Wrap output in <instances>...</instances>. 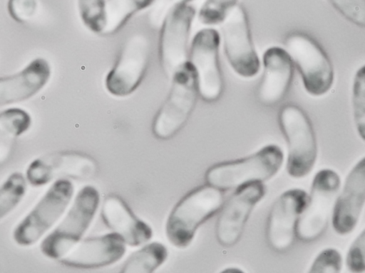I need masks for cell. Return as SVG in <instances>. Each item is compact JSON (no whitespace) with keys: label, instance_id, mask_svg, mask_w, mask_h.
<instances>
[{"label":"cell","instance_id":"d4e9b609","mask_svg":"<svg viewBox=\"0 0 365 273\" xmlns=\"http://www.w3.org/2000/svg\"><path fill=\"white\" fill-rule=\"evenodd\" d=\"M81 18L85 26L96 33H103L106 26V0H78Z\"/></svg>","mask_w":365,"mask_h":273},{"label":"cell","instance_id":"7c38bea8","mask_svg":"<svg viewBox=\"0 0 365 273\" xmlns=\"http://www.w3.org/2000/svg\"><path fill=\"white\" fill-rule=\"evenodd\" d=\"M222 33L225 54L233 70L245 77L255 76L260 64L241 5L234 6L223 20Z\"/></svg>","mask_w":365,"mask_h":273},{"label":"cell","instance_id":"277c9868","mask_svg":"<svg viewBox=\"0 0 365 273\" xmlns=\"http://www.w3.org/2000/svg\"><path fill=\"white\" fill-rule=\"evenodd\" d=\"M279 122L288 146L287 172L293 178H303L312 171L317 156L312 124L306 113L294 105L281 109Z\"/></svg>","mask_w":365,"mask_h":273},{"label":"cell","instance_id":"9a60e30c","mask_svg":"<svg viewBox=\"0 0 365 273\" xmlns=\"http://www.w3.org/2000/svg\"><path fill=\"white\" fill-rule=\"evenodd\" d=\"M308 200L307 193L299 188L282 193L274 203L267 218L266 236L277 252L288 250L294 243L298 219Z\"/></svg>","mask_w":365,"mask_h":273},{"label":"cell","instance_id":"d6986e66","mask_svg":"<svg viewBox=\"0 0 365 273\" xmlns=\"http://www.w3.org/2000/svg\"><path fill=\"white\" fill-rule=\"evenodd\" d=\"M51 76L48 63L43 58L32 60L21 72L0 77V105L20 102L35 95Z\"/></svg>","mask_w":365,"mask_h":273},{"label":"cell","instance_id":"3957f363","mask_svg":"<svg viewBox=\"0 0 365 273\" xmlns=\"http://www.w3.org/2000/svg\"><path fill=\"white\" fill-rule=\"evenodd\" d=\"M172 76L170 90L153 122V132L161 139L171 138L185 126L197 101V79L192 65L186 62Z\"/></svg>","mask_w":365,"mask_h":273},{"label":"cell","instance_id":"2e32d148","mask_svg":"<svg viewBox=\"0 0 365 273\" xmlns=\"http://www.w3.org/2000/svg\"><path fill=\"white\" fill-rule=\"evenodd\" d=\"M365 200V163L362 158L353 167L334 208L332 225L341 235L349 234L356 227Z\"/></svg>","mask_w":365,"mask_h":273},{"label":"cell","instance_id":"5bb4252c","mask_svg":"<svg viewBox=\"0 0 365 273\" xmlns=\"http://www.w3.org/2000/svg\"><path fill=\"white\" fill-rule=\"evenodd\" d=\"M266 188L262 182H250L238 188L222 207L216 223V237L220 245L231 247L241 237L246 222Z\"/></svg>","mask_w":365,"mask_h":273},{"label":"cell","instance_id":"1f68e13d","mask_svg":"<svg viewBox=\"0 0 365 273\" xmlns=\"http://www.w3.org/2000/svg\"><path fill=\"white\" fill-rule=\"evenodd\" d=\"M192 0H155L153 7L150 14V18L153 23L157 25L163 20L167 12L175 5Z\"/></svg>","mask_w":365,"mask_h":273},{"label":"cell","instance_id":"f1b7e54d","mask_svg":"<svg viewBox=\"0 0 365 273\" xmlns=\"http://www.w3.org/2000/svg\"><path fill=\"white\" fill-rule=\"evenodd\" d=\"M342 257L339 252L333 248L322 250L313 262L309 272H340Z\"/></svg>","mask_w":365,"mask_h":273},{"label":"cell","instance_id":"44dd1931","mask_svg":"<svg viewBox=\"0 0 365 273\" xmlns=\"http://www.w3.org/2000/svg\"><path fill=\"white\" fill-rule=\"evenodd\" d=\"M168 252L159 242H152L136 251L126 260L122 272L125 273H150L165 260Z\"/></svg>","mask_w":365,"mask_h":273},{"label":"cell","instance_id":"4fadbf2b","mask_svg":"<svg viewBox=\"0 0 365 273\" xmlns=\"http://www.w3.org/2000/svg\"><path fill=\"white\" fill-rule=\"evenodd\" d=\"M219 45L217 31L205 28L196 33L191 46L190 63L196 72L198 92L209 102L220 97L223 87L218 58Z\"/></svg>","mask_w":365,"mask_h":273},{"label":"cell","instance_id":"7a4b0ae2","mask_svg":"<svg viewBox=\"0 0 365 273\" xmlns=\"http://www.w3.org/2000/svg\"><path fill=\"white\" fill-rule=\"evenodd\" d=\"M283 160L280 147L267 145L246 158L211 166L205 173V180L220 190L238 188L250 182H263L278 172Z\"/></svg>","mask_w":365,"mask_h":273},{"label":"cell","instance_id":"5b68a950","mask_svg":"<svg viewBox=\"0 0 365 273\" xmlns=\"http://www.w3.org/2000/svg\"><path fill=\"white\" fill-rule=\"evenodd\" d=\"M99 194L93 186L83 187L62 223L42 242L41 252L48 257L60 259L78 242L97 210Z\"/></svg>","mask_w":365,"mask_h":273},{"label":"cell","instance_id":"cb8c5ba5","mask_svg":"<svg viewBox=\"0 0 365 273\" xmlns=\"http://www.w3.org/2000/svg\"><path fill=\"white\" fill-rule=\"evenodd\" d=\"M26 191V183L21 173L16 172L9 176L0 187V220L16 207Z\"/></svg>","mask_w":365,"mask_h":273},{"label":"cell","instance_id":"ac0fdd59","mask_svg":"<svg viewBox=\"0 0 365 273\" xmlns=\"http://www.w3.org/2000/svg\"><path fill=\"white\" fill-rule=\"evenodd\" d=\"M264 72L257 89L259 102L266 106L278 104L284 97L293 76V65L284 49L272 47L263 55Z\"/></svg>","mask_w":365,"mask_h":273},{"label":"cell","instance_id":"ba28073f","mask_svg":"<svg viewBox=\"0 0 365 273\" xmlns=\"http://www.w3.org/2000/svg\"><path fill=\"white\" fill-rule=\"evenodd\" d=\"M341 181L334 171L320 170L313 180L311 194L296 226V235L304 242H312L324 232Z\"/></svg>","mask_w":365,"mask_h":273},{"label":"cell","instance_id":"6da1fadb","mask_svg":"<svg viewBox=\"0 0 365 273\" xmlns=\"http://www.w3.org/2000/svg\"><path fill=\"white\" fill-rule=\"evenodd\" d=\"M221 190L210 185L200 186L184 196L173 209L166 224L169 241L178 248L186 247L197 228L222 206Z\"/></svg>","mask_w":365,"mask_h":273},{"label":"cell","instance_id":"52a82bcc","mask_svg":"<svg viewBox=\"0 0 365 273\" xmlns=\"http://www.w3.org/2000/svg\"><path fill=\"white\" fill-rule=\"evenodd\" d=\"M73 193V184L59 179L19 223L14 231V239L22 246L37 242L59 219L68 206Z\"/></svg>","mask_w":365,"mask_h":273},{"label":"cell","instance_id":"ffe728a7","mask_svg":"<svg viewBox=\"0 0 365 273\" xmlns=\"http://www.w3.org/2000/svg\"><path fill=\"white\" fill-rule=\"evenodd\" d=\"M101 215L105 223L131 246L142 245L152 237L151 228L136 218L124 200L116 195L104 199Z\"/></svg>","mask_w":365,"mask_h":273},{"label":"cell","instance_id":"8fae6325","mask_svg":"<svg viewBox=\"0 0 365 273\" xmlns=\"http://www.w3.org/2000/svg\"><path fill=\"white\" fill-rule=\"evenodd\" d=\"M98 170V163L91 156L77 151H61L33 161L26 170V178L32 186H39L61 177L88 180L96 175Z\"/></svg>","mask_w":365,"mask_h":273},{"label":"cell","instance_id":"e0dca14e","mask_svg":"<svg viewBox=\"0 0 365 273\" xmlns=\"http://www.w3.org/2000/svg\"><path fill=\"white\" fill-rule=\"evenodd\" d=\"M124 241L116 233L86 239L73 247L60 262L76 268H98L113 264L125 253Z\"/></svg>","mask_w":365,"mask_h":273},{"label":"cell","instance_id":"4dcf8cb0","mask_svg":"<svg viewBox=\"0 0 365 273\" xmlns=\"http://www.w3.org/2000/svg\"><path fill=\"white\" fill-rule=\"evenodd\" d=\"M364 231L355 239L351 245L346 256L347 268L352 272L364 271Z\"/></svg>","mask_w":365,"mask_h":273},{"label":"cell","instance_id":"9c48e42d","mask_svg":"<svg viewBox=\"0 0 365 273\" xmlns=\"http://www.w3.org/2000/svg\"><path fill=\"white\" fill-rule=\"evenodd\" d=\"M150 48V40L144 33H133L126 40L106 79L110 94L125 97L135 90L148 68Z\"/></svg>","mask_w":365,"mask_h":273},{"label":"cell","instance_id":"7402d4cb","mask_svg":"<svg viewBox=\"0 0 365 273\" xmlns=\"http://www.w3.org/2000/svg\"><path fill=\"white\" fill-rule=\"evenodd\" d=\"M155 0H108L103 33H113L120 28L135 13L151 6Z\"/></svg>","mask_w":365,"mask_h":273},{"label":"cell","instance_id":"8992f818","mask_svg":"<svg viewBox=\"0 0 365 273\" xmlns=\"http://www.w3.org/2000/svg\"><path fill=\"white\" fill-rule=\"evenodd\" d=\"M284 44L301 73L306 90L314 96L325 94L333 83L334 72L322 48L309 36L298 32L289 34Z\"/></svg>","mask_w":365,"mask_h":273},{"label":"cell","instance_id":"f546056e","mask_svg":"<svg viewBox=\"0 0 365 273\" xmlns=\"http://www.w3.org/2000/svg\"><path fill=\"white\" fill-rule=\"evenodd\" d=\"M7 9L10 16L24 23L31 18L38 9L37 0H9Z\"/></svg>","mask_w":365,"mask_h":273},{"label":"cell","instance_id":"30bf717a","mask_svg":"<svg viewBox=\"0 0 365 273\" xmlns=\"http://www.w3.org/2000/svg\"><path fill=\"white\" fill-rule=\"evenodd\" d=\"M195 9L182 2L165 14L160 37V58L164 71L173 75L187 61V43Z\"/></svg>","mask_w":365,"mask_h":273},{"label":"cell","instance_id":"603a6c76","mask_svg":"<svg viewBox=\"0 0 365 273\" xmlns=\"http://www.w3.org/2000/svg\"><path fill=\"white\" fill-rule=\"evenodd\" d=\"M31 123L30 115L21 109L9 108L1 112L0 148L1 146L6 147L14 139L26 132Z\"/></svg>","mask_w":365,"mask_h":273},{"label":"cell","instance_id":"4316f807","mask_svg":"<svg viewBox=\"0 0 365 273\" xmlns=\"http://www.w3.org/2000/svg\"><path fill=\"white\" fill-rule=\"evenodd\" d=\"M237 0H206L202 6L198 17L204 24L214 25L222 22Z\"/></svg>","mask_w":365,"mask_h":273},{"label":"cell","instance_id":"484cf974","mask_svg":"<svg viewBox=\"0 0 365 273\" xmlns=\"http://www.w3.org/2000/svg\"><path fill=\"white\" fill-rule=\"evenodd\" d=\"M364 66L358 70L353 84V113L359 134L364 139L365 102Z\"/></svg>","mask_w":365,"mask_h":273},{"label":"cell","instance_id":"83f0119b","mask_svg":"<svg viewBox=\"0 0 365 273\" xmlns=\"http://www.w3.org/2000/svg\"><path fill=\"white\" fill-rule=\"evenodd\" d=\"M342 16L358 26L365 25L364 0H327Z\"/></svg>","mask_w":365,"mask_h":273}]
</instances>
